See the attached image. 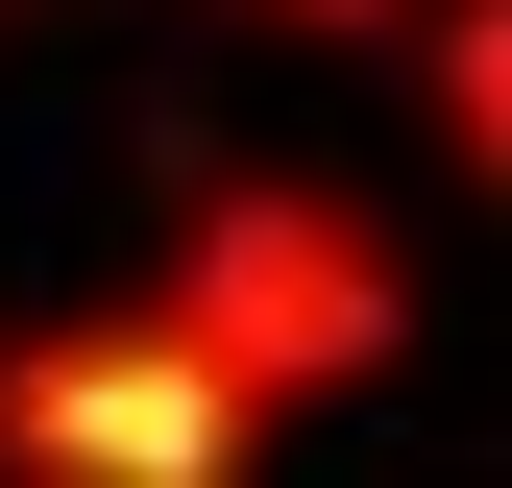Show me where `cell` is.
<instances>
[{
	"label": "cell",
	"mask_w": 512,
	"mask_h": 488,
	"mask_svg": "<svg viewBox=\"0 0 512 488\" xmlns=\"http://www.w3.org/2000/svg\"><path fill=\"white\" fill-rule=\"evenodd\" d=\"M293 415L171 318V293H98V318H25L0 342V464L25 488H244Z\"/></svg>",
	"instance_id": "2"
},
{
	"label": "cell",
	"mask_w": 512,
	"mask_h": 488,
	"mask_svg": "<svg viewBox=\"0 0 512 488\" xmlns=\"http://www.w3.org/2000/svg\"><path fill=\"white\" fill-rule=\"evenodd\" d=\"M244 25H293V49H391L415 0H244Z\"/></svg>",
	"instance_id": "4"
},
{
	"label": "cell",
	"mask_w": 512,
	"mask_h": 488,
	"mask_svg": "<svg viewBox=\"0 0 512 488\" xmlns=\"http://www.w3.org/2000/svg\"><path fill=\"white\" fill-rule=\"evenodd\" d=\"M391 49H415V122H439V171L512 220V0H415Z\"/></svg>",
	"instance_id": "3"
},
{
	"label": "cell",
	"mask_w": 512,
	"mask_h": 488,
	"mask_svg": "<svg viewBox=\"0 0 512 488\" xmlns=\"http://www.w3.org/2000/svg\"><path fill=\"white\" fill-rule=\"evenodd\" d=\"M0 25H25V0H0Z\"/></svg>",
	"instance_id": "5"
},
{
	"label": "cell",
	"mask_w": 512,
	"mask_h": 488,
	"mask_svg": "<svg viewBox=\"0 0 512 488\" xmlns=\"http://www.w3.org/2000/svg\"><path fill=\"white\" fill-rule=\"evenodd\" d=\"M171 318H196L269 415H342L366 366L415 342V269H391V220L342 196V171H171Z\"/></svg>",
	"instance_id": "1"
}]
</instances>
